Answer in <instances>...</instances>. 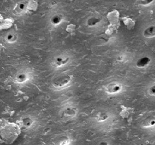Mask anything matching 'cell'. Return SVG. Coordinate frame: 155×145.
<instances>
[{"label": "cell", "instance_id": "obj_1", "mask_svg": "<svg viewBox=\"0 0 155 145\" xmlns=\"http://www.w3.org/2000/svg\"><path fill=\"white\" fill-rule=\"evenodd\" d=\"M72 80V76L69 75H62L60 76H58L53 80V86L57 88H61L67 85Z\"/></svg>", "mask_w": 155, "mask_h": 145}, {"label": "cell", "instance_id": "obj_2", "mask_svg": "<svg viewBox=\"0 0 155 145\" xmlns=\"http://www.w3.org/2000/svg\"><path fill=\"white\" fill-rule=\"evenodd\" d=\"M71 141L68 136L59 135L53 139V145H69Z\"/></svg>", "mask_w": 155, "mask_h": 145}, {"label": "cell", "instance_id": "obj_3", "mask_svg": "<svg viewBox=\"0 0 155 145\" xmlns=\"http://www.w3.org/2000/svg\"><path fill=\"white\" fill-rule=\"evenodd\" d=\"M107 19L109 21L110 24L113 27H116L119 21V13L117 11H113L107 14Z\"/></svg>", "mask_w": 155, "mask_h": 145}, {"label": "cell", "instance_id": "obj_4", "mask_svg": "<svg viewBox=\"0 0 155 145\" xmlns=\"http://www.w3.org/2000/svg\"><path fill=\"white\" fill-rule=\"evenodd\" d=\"M121 90V85H119L117 83H110L107 85V88H106V91H107L108 93H117Z\"/></svg>", "mask_w": 155, "mask_h": 145}, {"label": "cell", "instance_id": "obj_5", "mask_svg": "<svg viewBox=\"0 0 155 145\" xmlns=\"http://www.w3.org/2000/svg\"><path fill=\"white\" fill-rule=\"evenodd\" d=\"M68 61H69V58L58 57L53 62V65L55 67H58L63 66V65L66 64Z\"/></svg>", "mask_w": 155, "mask_h": 145}, {"label": "cell", "instance_id": "obj_6", "mask_svg": "<svg viewBox=\"0 0 155 145\" xmlns=\"http://www.w3.org/2000/svg\"><path fill=\"white\" fill-rule=\"evenodd\" d=\"M27 11V5H25L24 2H20V3L17 4L15 8H14V13L15 14H21L23 12Z\"/></svg>", "mask_w": 155, "mask_h": 145}, {"label": "cell", "instance_id": "obj_7", "mask_svg": "<svg viewBox=\"0 0 155 145\" xmlns=\"http://www.w3.org/2000/svg\"><path fill=\"white\" fill-rule=\"evenodd\" d=\"M122 111L120 112V116L122 117L123 119L126 120H129L131 117V113H132V109L131 108H127V107H123L122 106Z\"/></svg>", "mask_w": 155, "mask_h": 145}, {"label": "cell", "instance_id": "obj_8", "mask_svg": "<svg viewBox=\"0 0 155 145\" xmlns=\"http://www.w3.org/2000/svg\"><path fill=\"white\" fill-rule=\"evenodd\" d=\"M150 62V59L147 57H144L141 58L139 59L138 61L136 63L138 67H145L146 66L149 64V63Z\"/></svg>", "mask_w": 155, "mask_h": 145}, {"label": "cell", "instance_id": "obj_9", "mask_svg": "<svg viewBox=\"0 0 155 145\" xmlns=\"http://www.w3.org/2000/svg\"><path fill=\"white\" fill-rule=\"evenodd\" d=\"M143 35H144V37H147V38H150V37L155 36V27L153 26V27H147L143 32Z\"/></svg>", "mask_w": 155, "mask_h": 145}, {"label": "cell", "instance_id": "obj_10", "mask_svg": "<svg viewBox=\"0 0 155 145\" xmlns=\"http://www.w3.org/2000/svg\"><path fill=\"white\" fill-rule=\"evenodd\" d=\"M28 79V76H27V73L25 72H21V73H19V74L17 75L14 78V80L15 82H17L18 83H23L25 81H27Z\"/></svg>", "mask_w": 155, "mask_h": 145}, {"label": "cell", "instance_id": "obj_11", "mask_svg": "<svg viewBox=\"0 0 155 145\" xmlns=\"http://www.w3.org/2000/svg\"><path fill=\"white\" fill-rule=\"evenodd\" d=\"M122 22L128 30H132L135 26V21L129 17H122Z\"/></svg>", "mask_w": 155, "mask_h": 145}, {"label": "cell", "instance_id": "obj_12", "mask_svg": "<svg viewBox=\"0 0 155 145\" xmlns=\"http://www.w3.org/2000/svg\"><path fill=\"white\" fill-rule=\"evenodd\" d=\"M76 114L77 110L75 108H72V107L66 108L64 111V112H63V115L67 117H73L76 115Z\"/></svg>", "mask_w": 155, "mask_h": 145}, {"label": "cell", "instance_id": "obj_13", "mask_svg": "<svg viewBox=\"0 0 155 145\" xmlns=\"http://www.w3.org/2000/svg\"><path fill=\"white\" fill-rule=\"evenodd\" d=\"M143 126L144 127H150L155 125V117H148L144 120L142 123Z\"/></svg>", "mask_w": 155, "mask_h": 145}, {"label": "cell", "instance_id": "obj_14", "mask_svg": "<svg viewBox=\"0 0 155 145\" xmlns=\"http://www.w3.org/2000/svg\"><path fill=\"white\" fill-rule=\"evenodd\" d=\"M38 8V3L35 1H29L27 5V11H35Z\"/></svg>", "mask_w": 155, "mask_h": 145}, {"label": "cell", "instance_id": "obj_15", "mask_svg": "<svg viewBox=\"0 0 155 145\" xmlns=\"http://www.w3.org/2000/svg\"><path fill=\"white\" fill-rule=\"evenodd\" d=\"M33 123H34L33 120L30 118H29V117H25V118H24L21 120V125H22V126L25 127V128L30 127L33 125Z\"/></svg>", "mask_w": 155, "mask_h": 145}, {"label": "cell", "instance_id": "obj_16", "mask_svg": "<svg viewBox=\"0 0 155 145\" xmlns=\"http://www.w3.org/2000/svg\"><path fill=\"white\" fill-rule=\"evenodd\" d=\"M101 22V19L98 17H91L88 20V25L90 27H94V26L98 25Z\"/></svg>", "mask_w": 155, "mask_h": 145}, {"label": "cell", "instance_id": "obj_17", "mask_svg": "<svg viewBox=\"0 0 155 145\" xmlns=\"http://www.w3.org/2000/svg\"><path fill=\"white\" fill-rule=\"evenodd\" d=\"M5 40L8 43H13L17 40V36L14 33H10L8 34H7L6 37H5Z\"/></svg>", "mask_w": 155, "mask_h": 145}, {"label": "cell", "instance_id": "obj_18", "mask_svg": "<svg viewBox=\"0 0 155 145\" xmlns=\"http://www.w3.org/2000/svg\"><path fill=\"white\" fill-rule=\"evenodd\" d=\"M108 118H109V115L105 112L99 113L96 117L97 120L99 122H104L105 121V120H107Z\"/></svg>", "mask_w": 155, "mask_h": 145}, {"label": "cell", "instance_id": "obj_19", "mask_svg": "<svg viewBox=\"0 0 155 145\" xmlns=\"http://www.w3.org/2000/svg\"><path fill=\"white\" fill-rule=\"evenodd\" d=\"M62 20H63L62 15L56 14V15H54L51 18V23L53 24V25H58V24H60Z\"/></svg>", "mask_w": 155, "mask_h": 145}, {"label": "cell", "instance_id": "obj_20", "mask_svg": "<svg viewBox=\"0 0 155 145\" xmlns=\"http://www.w3.org/2000/svg\"><path fill=\"white\" fill-rule=\"evenodd\" d=\"M116 30V27L111 26L110 27L107 28V31H106V33H105L106 36H111L113 34L114 30Z\"/></svg>", "mask_w": 155, "mask_h": 145}, {"label": "cell", "instance_id": "obj_21", "mask_svg": "<svg viewBox=\"0 0 155 145\" xmlns=\"http://www.w3.org/2000/svg\"><path fill=\"white\" fill-rule=\"evenodd\" d=\"M75 29V25L74 24H69L66 27V31L67 32H72L74 31Z\"/></svg>", "mask_w": 155, "mask_h": 145}, {"label": "cell", "instance_id": "obj_22", "mask_svg": "<svg viewBox=\"0 0 155 145\" xmlns=\"http://www.w3.org/2000/svg\"><path fill=\"white\" fill-rule=\"evenodd\" d=\"M148 93L150 95L155 96V85H153V86H151L150 88H149Z\"/></svg>", "mask_w": 155, "mask_h": 145}, {"label": "cell", "instance_id": "obj_23", "mask_svg": "<svg viewBox=\"0 0 155 145\" xmlns=\"http://www.w3.org/2000/svg\"><path fill=\"white\" fill-rule=\"evenodd\" d=\"M152 2V1H141V2H138L137 3L139 4V5H147L149 4H150Z\"/></svg>", "mask_w": 155, "mask_h": 145}, {"label": "cell", "instance_id": "obj_24", "mask_svg": "<svg viewBox=\"0 0 155 145\" xmlns=\"http://www.w3.org/2000/svg\"><path fill=\"white\" fill-rule=\"evenodd\" d=\"M96 145H109V144L107 143V142H106V141H101V142H100V143H98V144H96Z\"/></svg>", "mask_w": 155, "mask_h": 145}]
</instances>
